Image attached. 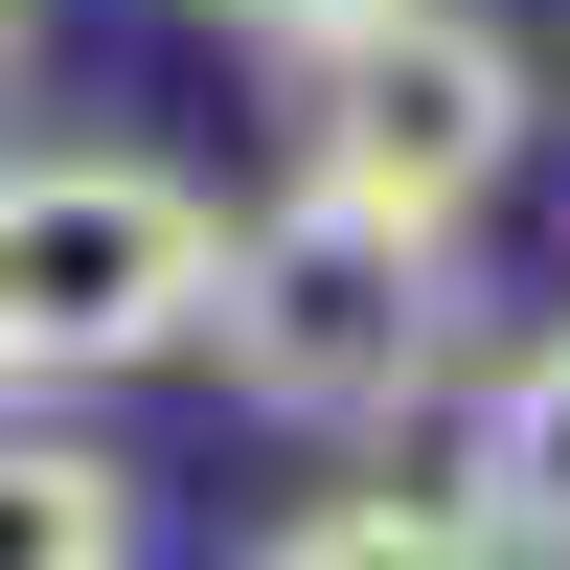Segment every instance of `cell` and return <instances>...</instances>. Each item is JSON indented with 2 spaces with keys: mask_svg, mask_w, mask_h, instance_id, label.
Returning a JSON list of instances; mask_svg holds the SVG:
<instances>
[{
  "mask_svg": "<svg viewBox=\"0 0 570 570\" xmlns=\"http://www.w3.org/2000/svg\"><path fill=\"white\" fill-rule=\"evenodd\" d=\"M228 46H274V69H297V46H343V23H389V0H206Z\"/></svg>",
  "mask_w": 570,
  "mask_h": 570,
  "instance_id": "obj_7",
  "label": "cell"
},
{
  "mask_svg": "<svg viewBox=\"0 0 570 570\" xmlns=\"http://www.w3.org/2000/svg\"><path fill=\"white\" fill-rule=\"evenodd\" d=\"M456 525L502 570H570V320L480 365V411H456Z\"/></svg>",
  "mask_w": 570,
  "mask_h": 570,
  "instance_id": "obj_4",
  "label": "cell"
},
{
  "mask_svg": "<svg viewBox=\"0 0 570 570\" xmlns=\"http://www.w3.org/2000/svg\"><path fill=\"white\" fill-rule=\"evenodd\" d=\"M206 365L274 434H411V411L480 365L456 228H389V206H343V183H274V206L228 228V274H206Z\"/></svg>",
  "mask_w": 570,
  "mask_h": 570,
  "instance_id": "obj_1",
  "label": "cell"
},
{
  "mask_svg": "<svg viewBox=\"0 0 570 570\" xmlns=\"http://www.w3.org/2000/svg\"><path fill=\"white\" fill-rule=\"evenodd\" d=\"M252 570H502V548L456 525V480H343V502H297Z\"/></svg>",
  "mask_w": 570,
  "mask_h": 570,
  "instance_id": "obj_6",
  "label": "cell"
},
{
  "mask_svg": "<svg viewBox=\"0 0 570 570\" xmlns=\"http://www.w3.org/2000/svg\"><path fill=\"white\" fill-rule=\"evenodd\" d=\"M0 69H23V0H0Z\"/></svg>",
  "mask_w": 570,
  "mask_h": 570,
  "instance_id": "obj_8",
  "label": "cell"
},
{
  "mask_svg": "<svg viewBox=\"0 0 570 570\" xmlns=\"http://www.w3.org/2000/svg\"><path fill=\"white\" fill-rule=\"evenodd\" d=\"M525 137H548V91H525V46L480 0H389V23L297 46V183H343L389 228H480Z\"/></svg>",
  "mask_w": 570,
  "mask_h": 570,
  "instance_id": "obj_3",
  "label": "cell"
},
{
  "mask_svg": "<svg viewBox=\"0 0 570 570\" xmlns=\"http://www.w3.org/2000/svg\"><path fill=\"white\" fill-rule=\"evenodd\" d=\"M228 206L183 160H115V137H46L0 160V389H115V365L206 343Z\"/></svg>",
  "mask_w": 570,
  "mask_h": 570,
  "instance_id": "obj_2",
  "label": "cell"
},
{
  "mask_svg": "<svg viewBox=\"0 0 570 570\" xmlns=\"http://www.w3.org/2000/svg\"><path fill=\"white\" fill-rule=\"evenodd\" d=\"M0 570H160V502H137V456L46 434L23 389H0Z\"/></svg>",
  "mask_w": 570,
  "mask_h": 570,
  "instance_id": "obj_5",
  "label": "cell"
}]
</instances>
